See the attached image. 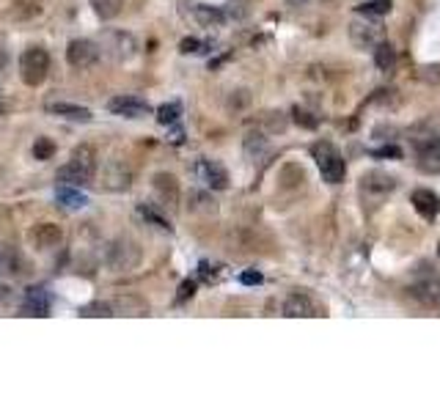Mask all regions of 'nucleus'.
<instances>
[{
	"label": "nucleus",
	"mask_w": 440,
	"mask_h": 412,
	"mask_svg": "<svg viewBox=\"0 0 440 412\" xmlns=\"http://www.w3.org/2000/svg\"><path fill=\"white\" fill-rule=\"evenodd\" d=\"M83 316H100V319H105V316H113V308H110V303H91V305H85L83 308Z\"/></svg>",
	"instance_id": "obj_32"
},
{
	"label": "nucleus",
	"mask_w": 440,
	"mask_h": 412,
	"mask_svg": "<svg viewBox=\"0 0 440 412\" xmlns=\"http://www.w3.org/2000/svg\"><path fill=\"white\" fill-rule=\"evenodd\" d=\"M223 14H226V20H242L248 14V6H245V0H231V3H226Z\"/></svg>",
	"instance_id": "obj_30"
},
{
	"label": "nucleus",
	"mask_w": 440,
	"mask_h": 412,
	"mask_svg": "<svg viewBox=\"0 0 440 412\" xmlns=\"http://www.w3.org/2000/svg\"><path fill=\"white\" fill-rule=\"evenodd\" d=\"M193 291H195V281H185V283L179 286V294H176V303H182V300H188V297H193Z\"/></svg>",
	"instance_id": "obj_36"
},
{
	"label": "nucleus",
	"mask_w": 440,
	"mask_h": 412,
	"mask_svg": "<svg viewBox=\"0 0 440 412\" xmlns=\"http://www.w3.org/2000/svg\"><path fill=\"white\" fill-rule=\"evenodd\" d=\"M50 75V53L44 47H28L20 55V77L28 85H42Z\"/></svg>",
	"instance_id": "obj_2"
},
{
	"label": "nucleus",
	"mask_w": 440,
	"mask_h": 412,
	"mask_svg": "<svg viewBox=\"0 0 440 412\" xmlns=\"http://www.w3.org/2000/svg\"><path fill=\"white\" fill-rule=\"evenodd\" d=\"M66 61L72 63L75 69H88L100 61V47L88 39H75L69 41L66 47Z\"/></svg>",
	"instance_id": "obj_6"
},
{
	"label": "nucleus",
	"mask_w": 440,
	"mask_h": 412,
	"mask_svg": "<svg viewBox=\"0 0 440 412\" xmlns=\"http://www.w3.org/2000/svg\"><path fill=\"white\" fill-rule=\"evenodd\" d=\"M25 269V259L14 245L0 242V278H20Z\"/></svg>",
	"instance_id": "obj_10"
},
{
	"label": "nucleus",
	"mask_w": 440,
	"mask_h": 412,
	"mask_svg": "<svg viewBox=\"0 0 440 412\" xmlns=\"http://www.w3.org/2000/svg\"><path fill=\"white\" fill-rule=\"evenodd\" d=\"M138 212H141V217H146L149 223H154V226H160V228H166V231H171V223H168L160 212H154L151 206H141Z\"/></svg>",
	"instance_id": "obj_31"
},
{
	"label": "nucleus",
	"mask_w": 440,
	"mask_h": 412,
	"mask_svg": "<svg viewBox=\"0 0 440 412\" xmlns=\"http://www.w3.org/2000/svg\"><path fill=\"white\" fill-rule=\"evenodd\" d=\"M179 116H182V104L179 102H166L160 104V110H157V121L168 124V126L179 121Z\"/></svg>",
	"instance_id": "obj_27"
},
{
	"label": "nucleus",
	"mask_w": 440,
	"mask_h": 412,
	"mask_svg": "<svg viewBox=\"0 0 440 412\" xmlns=\"http://www.w3.org/2000/svg\"><path fill=\"white\" fill-rule=\"evenodd\" d=\"M284 316H289V319H311V316H319V313H316V305L311 303L308 294H292L284 303Z\"/></svg>",
	"instance_id": "obj_14"
},
{
	"label": "nucleus",
	"mask_w": 440,
	"mask_h": 412,
	"mask_svg": "<svg viewBox=\"0 0 440 412\" xmlns=\"http://www.w3.org/2000/svg\"><path fill=\"white\" fill-rule=\"evenodd\" d=\"M53 154H55V143H53L50 138H36V143H33V160L44 163V160H50Z\"/></svg>",
	"instance_id": "obj_28"
},
{
	"label": "nucleus",
	"mask_w": 440,
	"mask_h": 412,
	"mask_svg": "<svg viewBox=\"0 0 440 412\" xmlns=\"http://www.w3.org/2000/svg\"><path fill=\"white\" fill-rule=\"evenodd\" d=\"M50 113L61 116V119H69V121H91V110L88 107H80V104H69V102H55V104H47Z\"/></svg>",
	"instance_id": "obj_20"
},
{
	"label": "nucleus",
	"mask_w": 440,
	"mask_h": 412,
	"mask_svg": "<svg viewBox=\"0 0 440 412\" xmlns=\"http://www.w3.org/2000/svg\"><path fill=\"white\" fill-rule=\"evenodd\" d=\"M91 9H94V14L100 20H113V17L122 14L124 0H91Z\"/></svg>",
	"instance_id": "obj_23"
},
{
	"label": "nucleus",
	"mask_w": 440,
	"mask_h": 412,
	"mask_svg": "<svg viewBox=\"0 0 440 412\" xmlns=\"http://www.w3.org/2000/svg\"><path fill=\"white\" fill-rule=\"evenodd\" d=\"M94 170H97V151H94L88 143H80L75 151H72L69 163L58 170V176H55V179H58V185L85 187V185H91Z\"/></svg>",
	"instance_id": "obj_1"
},
{
	"label": "nucleus",
	"mask_w": 440,
	"mask_h": 412,
	"mask_svg": "<svg viewBox=\"0 0 440 412\" xmlns=\"http://www.w3.org/2000/svg\"><path fill=\"white\" fill-rule=\"evenodd\" d=\"M151 187H154V195L160 198V204L163 206L173 209V206L179 204V185H176V179H173L171 173H157V176L151 179Z\"/></svg>",
	"instance_id": "obj_11"
},
{
	"label": "nucleus",
	"mask_w": 440,
	"mask_h": 412,
	"mask_svg": "<svg viewBox=\"0 0 440 412\" xmlns=\"http://www.w3.org/2000/svg\"><path fill=\"white\" fill-rule=\"evenodd\" d=\"M55 201L61 209H69V212H77V209H83L88 201H85V195L80 193V187L75 185H58L55 190Z\"/></svg>",
	"instance_id": "obj_19"
},
{
	"label": "nucleus",
	"mask_w": 440,
	"mask_h": 412,
	"mask_svg": "<svg viewBox=\"0 0 440 412\" xmlns=\"http://www.w3.org/2000/svg\"><path fill=\"white\" fill-rule=\"evenodd\" d=\"M240 283H245V286H259V283H262V272H253V269L242 272V275H240Z\"/></svg>",
	"instance_id": "obj_35"
},
{
	"label": "nucleus",
	"mask_w": 440,
	"mask_h": 412,
	"mask_svg": "<svg viewBox=\"0 0 440 412\" xmlns=\"http://www.w3.org/2000/svg\"><path fill=\"white\" fill-rule=\"evenodd\" d=\"M391 0H363L360 6H355V11L360 14V17H385L388 11H391Z\"/></svg>",
	"instance_id": "obj_24"
},
{
	"label": "nucleus",
	"mask_w": 440,
	"mask_h": 412,
	"mask_svg": "<svg viewBox=\"0 0 440 412\" xmlns=\"http://www.w3.org/2000/svg\"><path fill=\"white\" fill-rule=\"evenodd\" d=\"M245 151L251 160H259L262 154H267V138L262 132H248L245 135Z\"/></svg>",
	"instance_id": "obj_26"
},
{
	"label": "nucleus",
	"mask_w": 440,
	"mask_h": 412,
	"mask_svg": "<svg viewBox=\"0 0 440 412\" xmlns=\"http://www.w3.org/2000/svg\"><path fill=\"white\" fill-rule=\"evenodd\" d=\"M311 0H286V6H292V9H300V6H308Z\"/></svg>",
	"instance_id": "obj_38"
},
{
	"label": "nucleus",
	"mask_w": 440,
	"mask_h": 412,
	"mask_svg": "<svg viewBox=\"0 0 440 412\" xmlns=\"http://www.w3.org/2000/svg\"><path fill=\"white\" fill-rule=\"evenodd\" d=\"M350 41L355 44L358 50H375L380 41H382V28H380L377 22L369 20V17L353 20L350 22Z\"/></svg>",
	"instance_id": "obj_5"
},
{
	"label": "nucleus",
	"mask_w": 440,
	"mask_h": 412,
	"mask_svg": "<svg viewBox=\"0 0 440 412\" xmlns=\"http://www.w3.org/2000/svg\"><path fill=\"white\" fill-rule=\"evenodd\" d=\"M294 121L303 124L306 129H314L316 126V119H311V113H306V110H300V107H294Z\"/></svg>",
	"instance_id": "obj_34"
},
{
	"label": "nucleus",
	"mask_w": 440,
	"mask_h": 412,
	"mask_svg": "<svg viewBox=\"0 0 440 412\" xmlns=\"http://www.w3.org/2000/svg\"><path fill=\"white\" fill-rule=\"evenodd\" d=\"M168 141H171V143H182V141H185V129L173 126V129H171V135H168Z\"/></svg>",
	"instance_id": "obj_37"
},
{
	"label": "nucleus",
	"mask_w": 440,
	"mask_h": 412,
	"mask_svg": "<svg viewBox=\"0 0 440 412\" xmlns=\"http://www.w3.org/2000/svg\"><path fill=\"white\" fill-rule=\"evenodd\" d=\"M410 201L416 206V212H419L421 217H426V220H435L440 212V198L432 193V190H426V187H421V190H413V195H410Z\"/></svg>",
	"instance_id": "obj_13"
},
{
	"label": "nucleus",
	"mask_w": 440,
	"mask_h": 412,
	"mask_svg": "<svg viewBox=\"0 0 440 412\" xmlns=\"http://www.w3.org/2000/svg\"><path fill=\"white\" fill-rule=\"evenodd\" d=\"M375 63H377L380 72H394L397 69V50L388 44V41H380L377 47H375Z\"/></svg>",
	"instance_id": "obj_22"
},
{
	"label": "nucleus",
	"mask_w": 440,
	"mask_h": 412,
	"mask_svg": "<svg viewBox=\"0 0 440 412\" xmlns=\"http://www.w3.org/2000/svg\"><path fill=\"white\" fill-rule=\"evenodd\" d=\"M438 259H440V242H438Z\"/></svg>",
	"instance_id": "obj_39"
},
{
	"label": "nucleus",
	"mask_w": 440,
	"mask_h": 412,
	"mask_svg": "<svg viewBox=\"0 0 440 412\" xmlns=\"http://www.w3.org/2000/svg\"><path fill=\"white\" fill-rule=\"evenodd\" d=\"M179 50L185 53V55H198V53H207L210 50V44L201 39H195V36H188V39L179 41Z\"/></svg>",
	"instance_id": "obj_29"
},
{
	"label": "nucleus",
	"mask_w": 440,
	"mask_h": 412,
	"mask_svg": "<svg viewBox=\"0 0 440 412\" xmlns=\"http://www.w3.org/2000/svg\"><path fill=\"white\" fill-rule=\"evenodd\" d=\"M107 110L116 113V116H124V119H141L151 107H149L146 99H138V97H116V99L107 102Z\"/></svg>",
	"instance_id": "obj_9"
},
{
	"label": "nucleus",
	"mask_w": 440,
	"mask_h": 412,
	"mask_svg": "<svg viewBox=\"0 0 440 412\" xmlns=\"http://www.w3.org/2000/svg\"><path fill=\"white\" fill-rule=\"evenodd\" d=\"M394 187H397V179L388 176V173H382V170H369L360 179V190L363 193H372V195H380V198L388 195V193H394Z\"/></svg>",
	"instance_id": "obj_12"
},
{
	"label": "nucleus",
	"mask_w": 440,
	"mask_h": 412,
	"mask_svg": "<svg viewBox=\"0 0 440 412\" xmlns=\"http://www.w3.org/2000/svg\"><path fill=\"white\" fill-rule=\"evenodd\" d=\"M195 20L201 22L204 28H215V25H220V22L226 20V14H223V9H215V6H195Z\"/></svg>",
	"instance_id": "obj_25"
},
{
	"label": "nucleus",
	"mask_w": 440,
	"mask_h": 412,
	"mask_svg": "<svg viewBox=\"0 0 440 412\" xmlns=\"http://www.w3.org/2000/svg\"><path fill=\"white\" fill-rule=\"evenodd\" d=\"M28 239L33 242L36 250H47V247H55L61 242V228L53 226V223H39V226L31 228Z\"/></svg>",
	"instance_id": "obj_15"
},
{
	"label": "nucleus",
	"mask_w": 440,
	"mask_h": 412,
	"mask_svg": "<svg viewBox=\"0 0 440 412\" xmlns=\"http://www.w3.org/2000/svg\"><path fill=\"white\" fill-rule=\"evenodd\" d=\"M410 291H413V297H419L424 305H432V303H438V300H440V281H438V275H424V278H419V281L410 286Z\"/></svg>",
	"instance_id": "obj_16"
},
{
	"label": "nucleus",
	"mask_w": 440,
	"mask_h": 412,
	"mask_svg": "<svg viewBox=\"0 0 440 412\" xmlns=\"http://www.w3.org/2000/svg\"><path fill=\"white\" fill-rule=\"evenodd\" d=\"M110 308H113V316L116 313L119 316H146L149 313V305L138 297H116V303H110Z\"/></svg>",
	"instance_id": "obj_21"
},
{
	"label": "nucleus",
	"mask_w": 440,
	"mask_h": 412,
	"mask_svg": "<svg viewBox=\"0 0 440 412\" xmlns=\"http://www.w3.org/2000/svg\"><path fill=\"white\" fill-rule=\"evenodd\" d=\"M372 157H380V160H385V157L399 160V157H402V151H399L394 143H388V146H382V148H375V151H372Z\"/></svg>",
	"instance_id": "obj_33"
},
{
	"label": "nucleus",
	"mask_w": 440,
	"mask_h": 412,
	"mask_svg": "<svg viewBox=\"0 0 440 412\" xmlns=\"http://www.w3.org/2000/svg\"><path fill=\"white\" fill-rule=\"evenodd\" d=\"M102 182H105V190H127L129 187V170H127V165L122 160H110L105 165Z\"/></svg>",
	"instance_id": "obj_17"
},
{
	"label": "nucleus",
	"mask_w": 440,
	"mask_h": 412,
	"mask_svg": "<svg viewBox=\"0 0 440 412\" xmlns=\"http://www.w3.org/2000/svg\"><path fill=\"white\" fill-rule=\"evenodd\" d=\"M22 313H25V316H36V319L50 316V294H47V288L44 286L25 288V297H22Z\"/></svg>",
	"instance_id": "obj_8"
},
{
	"label": "nucleus",
	"mask_w": 440,
	"mask_h": 412,
	"mask_svg": "<svg viewBox=\"0 0 440 412\" xmlns=\"http://www.w3.org/2000/svg\"><path fill=\"white\" fill-rule=\"evenodd\" d=\"M314 160H316V168H319L322 182H328V185H338V182H344L347 165H344V157H341L331 143H316L314 146Z\"/></svg>",
	"instance_id": "obj_3"
},
{
	"label": "nucleus",
	"mask_w": 440,
	"mask_h": 412,
	"mask_svg": "<svg viewBox=\"0 0 440 412\" xmlns=\"http://www.w3.org/2000/svg\"><path fill=\"white\" fill-rule=\"evenodd\" d=\"M416 151H419V170H424V173H440V138L424 143Z\"/></svg>",
	"instance_id": "obj_18"
},
{
	"label": "nucleus",
	"mask_w": 440,
	"mask_h": 412,
	"mask_svg": "<svg viewBox=\"0 0 440 412\" xmlns=\"http://www.w3.org/2000/svg\"><path fill=\"white\" fill-rule=\"evenodd\" d=\"M195 176L210 187V190H226L229 187V173L226 168L215 160H198L195 163Z\"/></svg>",
	"instance_id": "obj_7"
},
{
	"label": "nucleus",
	"mask_w": 440,
	"mask_h": 412,
	"mask_svg": "<svg viewBox=\"0 0 440 412\" xmlns=\"http://www.w3.org/2000/svg\"><path fill=\"white\" fill-rule=\"evenodd\" d=\"M141 264V247L132 239H116L107 247V267L113 272H129Z\"/></svg>",
	"instance_id": "obj_4"
}]
</instances>
